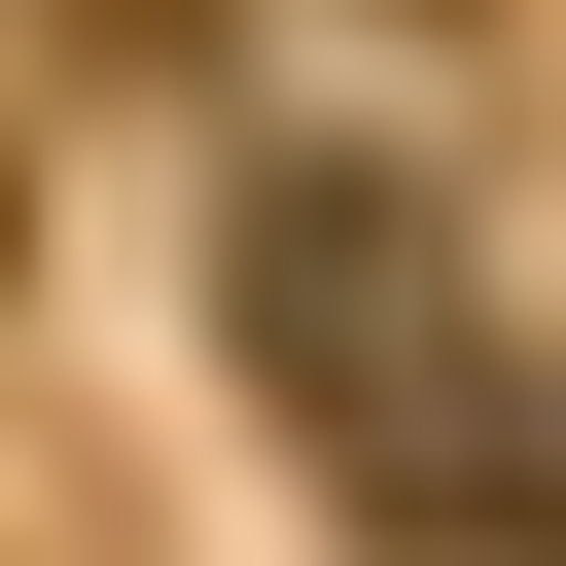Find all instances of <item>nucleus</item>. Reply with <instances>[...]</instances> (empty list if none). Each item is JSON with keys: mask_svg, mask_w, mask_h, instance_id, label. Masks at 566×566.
Here are the masks:
<instances>
[{"mask_svg": "<svg viewBox=\"0 0 566 566\" xmlns=\"http://www.w3.org/2000/svg\"><path fill=\"white\" fill-rule=\"evenodd\" d=\"M212 318H248V389H283L389 531H495V318H460V212H424L389 142H283L248 248H212Z\"/></svg>", "mask_w": 566, "mask_h": 566, "instance_id": "obj_1", "label": "nucleus"}]
</instances>
